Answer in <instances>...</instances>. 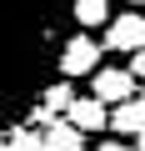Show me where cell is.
<instances>
[{
    "label": "cell",
    "instance_id": "6da1fadb",
    "mask_svg": "<svg viewBox=\"0 0 145 151\" xmlns=\"http://www.w3.org/2000/svg\"><path fill=\"white\" fill-rule=\"evenodd\" d=\"M70 0H0V136L25 126L55 86Z\"/></svg>",
    "mask_w": 145,
    "mask_h": 151
},
{
    "label": "cell",
    "instance_id": "7a4b0ae2",
    "mask_svg": "<svg viewBox=\"0 0 145 151\" xmlns=\"http://www.w3.org/2000/svg\"><path fill=\"white\" fill-rule=\"evenodd\" d=\"M100 55H105V45H100L90 30H75V35L65 40V50H60V81L95 76V70H100Z\"/></svg>",
    "mask_w": 145,
    "mask_h": 151
},
{
    "label": "cell",
    "instance_id": "3957f363",
    "mask_svg": "<svg viewBox=\"0 0 145 151\" xmlns=\"http://www.w3.org/2000/svg\"><path fill=\"white\" fill-rule=\"evenodd\" d=\"M135 81H130V70L125 65H100L95 76H90V96L105 106V111H115V106H125V101H135Z\"/></svg>",
    "mask_w": 145,
    "mask_h": 151
},
{
    "label": "cell",
    "instance_id": "277c9868",
    "mask_svg": "<svg viewBox=\"0 0 145 151\" xmlns=\"http://www.w3.org/2000/svg\"><path fill=\"white\" fill-rule=\"evenodd\" d=\"M105 50H120V55L145 50V15H140V10L110 15V25H105Z\"/></svg>",
    "mask_w": 145,
    "mask_h": 151
},
{
    "label": "cell",
    "instance_id": "5b68a950",
    "mask_svg": "<svg viewBox=\"0 0 145 151\" xmlns=\"http://www.w3.org/2000/svg\"><path fill=\"white\" fill-rule=\"evenodd\" d=\"M65 121L75 126L80 136H85V131H110V111H105L95 96H75V106L65 111Z\"/></svg>",
    "mask_w": 145,
    "mask_h": 151
},
{
    "label": "cell",
    "instance_id": "8992f818",
    "mask_svg": "<svg viewBox=\"0 0 145 151\" xmlns=\"http://www.w3.org/2000/svg\"><path fill=\"white\" fill-rule=\"evenodd\" d=\"M40 136H45V151H85V136L70 126L65 116H60V121H45Z\"/></svg>",
    "mask_w": 145,
    "mask_h": 151
},
{
    "label": "cell",
    "instance_id": "52a82bcc",
    "mask_svg": "<svg viewBox=\"0 0 145 151\" xmlns=\"http://www.w3.org/2000/svg\"><path fill=\"white\" fill-rule=\"evenodd\" d=\"M70 106H75V86H70V81H55V86L40 96V111H35V116H40V121H60Z\"/></svg>",
    "mask_w": 145,
    "mask_h": 151
},
{
    "label": "cell",
    "instance_id": "ba28073f",
    "mask_svg": "<svg viewBox=\"0 0 145 151\" xmlns=\"http://www.w3.org/2000/svg\"><path fill=\"white\" fill-rule=\"evenodd\" d=\"M110 131H120V136H140V131H145V101L135 96V101L115 106V111H110Z\"/></svg>",
    "mask_w": 145,
    "mask_h": 151
},
{
    "label": "cell",
    "instance_id": "9c48e42d",
    "mask_svg": "<svg viewBox=\"0 0 145 151\" xmlns=\"http://www.w3.org/2000/svg\"><path fill=\"white\" fill-rule=\"evenodd\" d=\"M70 15H75V25H80V30L110 25V0H70Z\"/></svg>",
    "mask_w": 145,
    "mask_h": 151
},
{
    "label": "cell",
    "instance_id": "30bf717a",
    "mask_svg": "<svg viewBox=\"0 0 145 151\" xmlns=\"http://www.w3.org/2000/svg\"><path fill=\"white\" fill-rule=\"evenodd\" d=\"M0 151H45V136L35 126H15L10 136H0Z\"/></svg>",
    "mask_w": 145,
    "mask_h": 151
},
{
    "label": "cell",
    "instance_id": "8fae6325",
    "mask_svg": "<svg viewBox=\"0 0 145 151\" xmlns=\"http://www.w3.org/2000/svg\"><path fill=\"white\" fill-rule=\"evenodd\" d=\"M125 70H130V81H145V50H135V55H130V65H125Z\"/></svg>",
    "mask_w": 145,
    "mask_h": 151
},
{
    "label": "cell",
    "instance_id": "7c38bea8",
    "mask_svg": "<svg viewBox=\"0 0 145 151\" xmlns=\"http://www.w3.org/2000/svg\"><path fill=\"white\" fill-rule=\"evenodd\" d=\"M95 151H135V146H130V141H100Z\"/></svg>",
    "mask_w": 145,
    "mask_h": 151
},
{
    "label": "cell",
    "instance_id": "4fadbf2b",
    "mask_svg": "<svg viewBox=\"0 0 145 151\" xmlns=\"http://www.w3.org/2000/svg\"><path fill=\"white\" fill-rule=\"evenodd\" d=\"M135 151H145V131H140V136H135Z\"/></svg>",
    "mask_w": 145,
    "mask_h": 151
},
{
    "label": "cell",
    "instance_id": "5bb4252c",
    "mask_svg": "<svg viewBox=\"0 0 145 151\" xmlns=\"http://www.w3.org/2000/svg\"><path fill=\"white\" fill-rule=\"evenodd\" d=\"M130 5H145V0H130Z\"/></svg>",
    "mask_w": 145,
    "mask_h": 151
},
{
    "label": "cell",
    "instance_id": "9a60e30c",
    "mask_svg": "<svg viewBox=\"0 0 145 151\" xmlns=\"http://www.w3.org/2000/svg\"><path fill=\"white\" fill-rule=\"evenodd\" d=\"M140 101H145V91H140Z\"/></svg>",
    "mask_w": 145,
    "mask_h": 151
}]
</instances>
